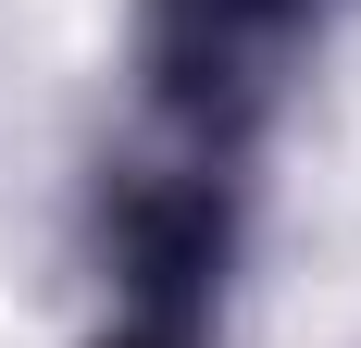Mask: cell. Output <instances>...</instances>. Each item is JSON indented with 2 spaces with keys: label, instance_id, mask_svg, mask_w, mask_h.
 I'll return each mask as SVG.
<instances>
[{
  "label": "cell",
  "instance_id": "cell-1",
  "mask_svg": "<svg viewBox=\"0 0 361 348\" xmlns=\"http://www.w3.org/2000/svg\"><path fill=\"white\" fill-rule=\"evenodd\" d=\"M112 348H187V323H137V336H112Z\"/></svg>",
  "mask_w": 361,
  "mask_h": 348
}]
</instances>
